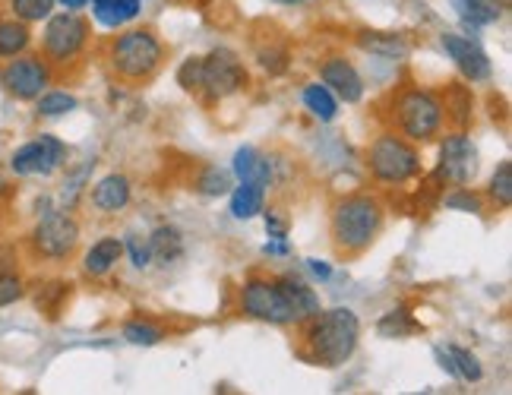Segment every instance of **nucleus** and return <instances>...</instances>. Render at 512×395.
<instances>
[{"label": "nucleus", "mask_w": 512, "mask_h": 395, "mask_svg": "<svg viewBox=\"0 0 512 395\" xmlns=\"http://www.w3.org/2000/svg\"><path fill=\"white\" fill-rule=\"evenodd\" d=\"M177 86H181L187 95L200 98V89H203V54H190L184 57L181 64H177Z\"/></svg>", "instance_id": "473e14b6"}, {"label": "nucleus", "mask_w": 512, "mask_h": 395, "mask_svg": "<svg viewBox=\"0 0 512 395\" xmlns=\"http://www.w3.org/2000/svg\"><path fill=\"white\" fill-rule=\"evenodd\" d=\"M67 158L70 149L64 140H57L54 133H35L10 155V171L16 177H51L67 165Z\"/></svg>", "instance_id": "f8f14e48"}, {"label": "nucleus", "mask_w": 512, "mask_h": 395, "mask_svg": "<svg viewBox=\"0 0 512 395\" xmlns=\"http://www.w3.org/2000/svg\"><path fill=\"white\" fill-rule=\"evenodd\" d=\"M54 7H57V0H10V13L29 26L45 23V19L54 13Z\"/></svg>", "instance_id": "f704fd0d"}, {"label": "nucleus", "mask_w": 512, "mask_h": 395, "mask_svg": "<svg viewBox=\"0 0 512 395\" xmlns=\"http://www.w3.org/2000/svg\"><path fill=\"white\" fill-rule=\"evenodd\" d=\"M165 61H168V48L152 26L117 29V35L105 48L108 73L124 86H149L162 73Z\"/></svg>", "instance_id": "7ed1b4c3"}, {"label": "nucleus", "mask_w": 512, "mask_h": 395, "mask_svg": "<svg viewBox=\"0 0 512 395\" xmlns=\"http://www.w3.org/2000/svg\"><path fill=\"white\" fill-rule=\"evenodd\" d=\"M424 326L415 320V313H411L408 307H392L380 316L377 323V332L383 335V339H408V335L421 332Z\"/></svg>", "instance_id": "a878e982"}, {"label": "nucleus", "mask_w": 512, "mask_h": 395, "mask_svg": "<svg viewBox=\"0 0 512 395\" xmlns=\"http://www.w3.org/2000/svg\"><path fill=\"white\" fill-rule=\"evenodd\" d=\"M320 83L339 98V102L345 105H361L364 102V95H367V83H364V76L361 70L354 67L351 57L345 54H326L320 67Z\"/></svg>", "instance_id": "4468645a"}, {"label": "nucleus", "mask_w": 512, "mask_h": 395, "mask_svg": "<svg viewBox=\"0 0 512 395\" xmlns=\"http://www.w3.org/2000/svg\"><path fill=\"white\" fill-rule=\"evenodd\" d=\"M54 70L38 51H23L16 57H7L0 67V89H4L13 102H35L45 89L54 86Z\"/></svg>", "instance_id": "9b49d317"}, {"label": "nucleus", "mask_w": 512, "mask_h": 395, "mask_svg": "<svg viewBox=\"0 0 512 395\" xmlns=\"http://www.w3.org/2000/svg\"><path fill=\"white\" fill-rule=\"evenodd\" d=\"M440 48L446 51V57L456 64L459 76L471 86H484L494 79V64H490L487 51L481 48L478 38L471 35H459V32H443L440 35Z\"/></svg>", "instance_id": "ddd939ff"}, {"label": "nucleus", "mask_w": 512, "mask_h": 395, "mask_svg": "<svg viewBox=\"0 0 512 395\" xmlns=\"http://www.w3.org/2000/svg\"><path fill=\"white\" fill-rule=\"evenodd\" d=\"M361 316L351 307L320 310L301 326V358L307 364L336 370L354 358L361 345Z\"/></svg>", "instance_id": "f03ea898"}, {"label": "nucleus", "mask_w": 512, "mask_h": 395, "mask_svg": "<svg viewBox=\"0 0 512 395\" xmlns=\"http://www.w3.org/2000/svg\"><path fill=\"white\" fill-rule=\"evenodd\" d=\"M269 4H279V7H310V4H320V0H269Z\"/></svg>", "instance_id": "37998d69"}, {"label": "nucleus", "mask_w": 512, "mask_h": 395, "mask_svg": "<svg viewBox=\"0 0 512 395\" xmlns=\"http://www.w3.org/2000/svg\"><path fill=\"white\" fill-rule=\"evenodd\" d=\"M279 279V288L285 294V304L291 310V320L294 326H304L310 316H317L323 310L320 304V294L313 291L304 279H298V275H291V272H282V275H275Z\"/></svg>", "instance_id": "dca6fc26"}, {"label": "nucleus", "mask_w": 512, "mask_h": 395, "mask_svg": "<svg viewBox=\"0 0 512 395\" xmlns=\"http://www.w3.org/2000/svg\"><path fill=\"white\" fill-rule=\"evenodd\" d=\"M80 108V98L67 89H45L35 98V114L38 117H67Z\"/></svg>", "instance_id": "cd10ccee"}, {"label": "nucleus", "mask_w": 512, "mask_h": 395, "mask_svg": "<svg viewBox=\"0 0 512 395\" xmlns=\"http://www.w3.org/2000/svg\"><path fill=\"white\" fill-rule=\"evenodd\" d=\"M89 48H92V23L80 10H61L45 19L38 54L51 64L54 73H64L76 64H83Z\"/></svg>", "instance_id": "423d86ee"}, {"label": "nucleus", "mask_w": 512, "mask_h": 395, "mask_svg": "<svg viewBox=\"0 0 512 395\" xmlns=\"http://www.w3.org/2000/svg\"><path fill=\"white\" fill-rule=\"evenodd\" d=\"M121 260H124V237L105 234L83 253V272L89 279H108Z\"/></svg>", "instance_id": "f3484780"}, {"label": "nucleus", "mask_w": 512, "mask_h": 395, "mask_svg": "<svg viewBox=\"0 0 512 395\" xmlns=\"http://www.w3.org/2000/svg\"><path fill=\"white\" fill-rule=\"evenodd\" d=\"M260 215H263V222H266V234H269V237H288L291 222L282 215V209L269 206V209H263Z\"/></svg>", "instance_id": "58836bf2"}, {"label": "nucleus", "mask_w": 512, "mask_h": 395, "mask_svg": "<svg viewBox=\"0 0 512 395\" xmlns=\"http://www.w3.org/2000/svg\"><path fill=\"white\" fill-rule=\"evenodd\" d=\"M80 237L83 228L70 209H51L42 212V219L29 231V250L45 263H67L80 250Z\"/></svg>", "instance_id": "0eeeda50"}, {"label": "nucleus", "mask_w": 512, "mask_h": 395, "mask_svg": "<svg viewBox=\"0 0 512 395\" xmlns=\"http://www.w3.org/2000/svg\"><path fill=\"white\" fill-rule=\"evenodd\" d=\"M92 165L95 162H86L83 168H76V171H67V177H64V190H61V209H70L73 212V206H76V200L83 196V190H86V181H89V171H92Z\"/></svg>", "instance_id": "e433bc0d"}, {"label": "nucleus", "mask_w": 512, "mask_h": 395, "mask_svg": "<svg viewBox=\"0 0 512 395\" xmlns=\"http://www.w3.org/2000/svg\"><path fill=\"white\" fill-rule=\"evenodd\" d=\"M238 310L256 323H269V326H294L291 310L285 304V294L279 288L275 275L253 272L241 282L238 288Z\"/></svg>", "instance_id": "9d476101"}, {"label": "nucleus", "mask_w": 512, "mask_h": 395, "mask_svg": "<svg viewBox=\"0 0 512 395\" xmlns=\"http://www.w3.org/2000/svg\"><path fill=\"white\" fill-rule=\"evenodd\" d=\"M386 228V203L370 190H351L329 209V244L339 260H358L380 241Z\"/></svg>", "instance_id": "f257e3e1"}, {"label": "nucleus", "mask_w": 512, "mask_h": 395, "mask_svg": "<svg viewBox=\"0 0 512 395\" xmlns=\"http://www.w3.org/2000/svg\"><path fill=\"white\" fill-rule=\"evenodd\" d=\"M449 361L456 367V380L462 383H481L484 380V367H481V358L475 351H468L462 345H449Z\"/></svg>", "instance_id": "7c9ffc66"}, {"label": "nucleus", "mask_w": 512, "mask_h": 395, "mask_svg": "<svg viewBox=\"0 0 512 395\" xmlns=\"http://www.w3.org/2000/svg\"><path fill=\"white\" fill-rule=\"evenodd\" d=\"M263 253H266V256H291L288 237H269V241L263 244Z\"/></svg>", "instance_id": "ea45409f"}, {"label": "nucleus", "mask_w": 512, "mask_h": 395, "mask_svg": "<svg viewBox=\"0 0 512 395\" xmlns=\"http://www.w3.org/2000/svg\"><path fill=\"white\" fill-rule=\"evenodd\" d=\"M449 7L456 10L462 26L471 32H481L487 26H497L503 19V4L500 0H449Z\"/></svg>", "instance_id": "412c9836"}, {"label": "nucleus", "mask_w": 512, "mask_h": 395, "mask_svg": "<svg viewBox=\"0 0 512 395\" xmlns=\"http://www.w3.org/2000/svg\"><path fill=\"white\" fill-rule=\"evenodd\" d=\"M500 4H503V7H506V4H509V0H500Z\"/></svg>", "instance_id": "c03bdc74"}, {"label": "nucleus", "mask_w": 512, "mask_h": 395, "mask_svg": "<svg viewBox=\"0 0 512 395\" xmlns=\"http://www.w3.org/2000/svg\"><path fill=\"white\" fill-rule=\"evenodd\" d=\"M389 124L415 146H427L433 140H440V133L449 127L443 95L427 86H402L399 92H392Z\"/></svg>", "instance_id": "20e7f679"}, {"label": "nucleus", "mask_w": 512, "mask_h": 395, "mask_svg": "<svg viewBox=\"0 0 512 395\" xmlns=\"http://www.w3.org/2000/svg\"><path fill=\"white\" fill-rule=\"evenodd\" d=\"M361 51L373 54V57H383V61H405L411 54V45L402 32H380V29H361L354 35Z\"/></svg>", "instance_id": "6ab92c4d"}, {"label": "nucleus", "mask_w": 512, "mask_h": 395, "mask_svg": "<svg viewBox=\"0 0 512 395\" xmlns=\"http://www.w3.org/2000/svg\"><path fill=\"white\" fill-rule=\"evenodd\" d=\"M86 196H89V203H92L95 212L117 215V212H124L133 203V181L124 171H111L105 177H98L95 184H89Z\"/></svg>", "instance_id": "2eb2a0df"}, {"label": "nucleus", "mask_w": 512, "mask_h": 395, "mask_svg": "<svg viewBox=\"0 0 512 395\" xmlns=\"http://www.w3.org/2000/svg\"><path fill=\"white\" fill-rule=\"evenodd\" d=\"M231 177H234V181L260 184L263 190L275 187L269 155H263L256 146H241L238 152L231 155Z\"/></svg>", "instance_id": "a211bd4d"}, {"label": "nucleus", "mask_w": 512, "mask_h": 395, "mask_svg": "<svg viewBox=\"0 0 512 395\" xmlns=\"http://www.w3.org/2000/svg\"><path fill=\"white\" fill-rule=\"evenodd\" d=\"M364 168L377 187H408L424 174V155L402 133L383 130L367 143Z\"/></svg>", "instance_id": "39448f33"}, {"label": "nucleus", "mask_w": 512, "mask_h": 395, "mask_svg": "<svg viewBox=\"0 0 512 395\" xmlns=\"http://www.w3.org/2000/svg\"><path fill=\"white\" fill-rule=\"evenodd\" d=\"M266 193L260 184H247V181H238L231 190H228V209L238 222H250L256 219L263 209H266Z\"/></svg>", "instance_id": "5701e85b"}, {"label": "nucleus", "mask_w": 512, "mask_h": 395, "mask_svg": "<svg viewBox=\"0 0 512 395\" xmlns=\"http://www.w3.org/2000/svg\"><path fill=\"white\" fill-rule=\"evenodd\" d=\"M301 102L307 108V114L313 117V121H320V124H332L339 117V98L332 95L320 79H313V83H304L301 89Z\"/></svg>", "instance_id": "b1692460"}, {"label": "nucleus", "mask_w": 512, "mask_h": 395, "mask_svg": "<svg viewBox=\"0 0 512 395\" xmlns=\"http://www.w3.org/2000/svg\"><path fill=\"white\" fill-rule=\"evenodd\" d=\"M487 200L494 203L497 209H503V212L512 206V162H509V158H503V162L494 168V174H490Z\"/></svg>", "instance_id": "c756f323"}, {"label": "nucleus", "mask_w": 512, "mask_h": 395, "mask_svg": "<svg viewBox=\"0 0 512 395\" xmlns=\"http://www.w3.org/2000/svg\"><path fill=\"white\" fill-rule=\"evenodd\" d=\"M124 256H130V266L133 269H149L152 266V250L149 241L140 234H127L124 237Z\"/></svg>", "instance_id": "4c0bfd02"}, {"label": "nucleus", "mask_w": 512, "mask_h": 395, "mask_svg": "<svg viewBox=\"0 0 512 395\" xmlns=\"http://www.w3.org/2000/svg\"><path fill=\"white\" fill-rule=\"evenodd\" d=\"M29 48H32V26L16 16L0 19V61L23 54Z\"/></svg>", "instance_id": "393cba45"}, {"label": "nucleus", "mask_w": 512, "mask_h": 395, "mask_svg": "<svg viewBox=\"0 0 512 395\" xmlns=\"http://www.w3.org/2000/svg\"><path fill=\"white\" fill-rule=\"evenodd\" d=\"M92 4V0H57V7H64V10H86Z\"/></svg>", "instance_id": "79ce46f5"}, {"label": "nucleus", "mask_w": 512, "mask_h": 395, "mask_svg": "<svg viewBox=\"0 0 512 395\" xmlns=\"http://www.w3.org/2000/svg\"><path fill=\"white\" fill-rule=\"evenodd\" d=\"M307 269L313 272V279H320V282H329L332 279V266L323 263V260H307Z\"/></svg>", "instance_id": "a19ab883"}, {"label": "nucleus", "mask_w": 512, "mask_h": 395, "mask_svg": "<svg viewBox=\"0 0 512 395\" xmlns=\"http://www.w3.org/2000/svg\"><path fill=\"white\" fill-rule=\"evenodd\" d=\"M250 86V70L244 64V57L234 48H212L203 54V89L200 98L206 105H222L228 98L247 92Z\"/></svg>", "instance_id": "6e6552de"}, {"label": "nucleus", "mask_w": 512, "mask_h": 395, "mask_svg": "<svg viewBox=\"0 0 512 395\" xmlns=\"http://www.w3.org/2000/svg\"><path fill=\"white\" fill-rule=\"evenodd\" d=\"M143 16V0H92V19L102 29H127Z\"/></svg>", "instance_id": "aec40b11"}, {"label": "nucleus", "mask_w": 512, "mask_h": 395, "mask_svg": "<svg viewBox=\"0 0 512 395\" xmlns=\"http://www.w3.org/2000/svg\"><path fill=\"white\" fill-rule=\"evenodd\" d=\"M29 294L26 279L16 269H0V307H13Z\"/></svg>", "instance_id": "c9c22d12"}, {"label": "nucleus", "mask_w": 512, "mask_h": 395, "mask_svg": "<svg viewBox=\"0 0 512 395\" xmlns=\"http://www.w3.org/2000/svg\"><path fill=\"white\" fill-rule=\"evenodd\" d=\"M231 187H234L231 174L222 171V168H215V165H203L200 174H196V181H193V190L203 193V196H225Z\"/></svg>", "instance_id": "2f4dec72"}, {"label": "nucleus", "mask_w": 512, "mask_h": 395, "mask_svg": "<svg viewBox=\"0 0 512 395\" xmlns=\"http://www.w3.org/2000/svg\"><path fill=\"white\" fill-rule=\"evenodd\" d=\"M253 61H256V67H260L266 76H285L291 70V51H288V45L269 42V45L256 48Z\"/></svg>", "instance_id": "c85d7f7f"}, {"label": "nucleus", "mask_w": 512, "mask_h": 395, "mask_svg": "<svg viewBox=\"0 0 512 395\" xmlns=\"http://www.w3.org/2000/svg\"><path fill=\"white\" fill-rule=\"evenodd\" d=\"M443 206L452 209V212L481 215L484 212V196L471 190V184H465V187H449V193L443 196Z\"/></svg>", "instance_id": "72a5a7b5"}, {"label": "nucleus", "mask_w": 512, "mask_h": 395, "mask_svg": "<svg viewBox=\"0 0 512 395\" xmlns=\"http://www.w3.org/2000/svg\"><path fill=\"white\" fill-rule=\"evenodd\" d=\"M146 241H149V250H152V263H159V266H171L177 260H184V253H187L184 231L177 225L152 228Z\"/></svg>", "instance_id": "4be33fe9"}, {"label": "nucleus", "mask_w": 512, "mask_h": 395, "mask_svg": "<svg viewBox=\"0 0 512 395\" xmlns=\"http://www.w3.org/2000/svg\"><path fill=\"white\" fill-rule=\"evenodd\" d=\"M478 171H481V155H478L475 140H471V133L465 127L443 130L440 133L437 168H433V177L440 181V187L475 184Z\"/></svg>", "instance_id": "1a4fd4ad"}, {"label": "nucleus", "mask_w": 512, "mask_h": 395, "mask_svg": "<svg viewBox=\"0 0 512 395\" xmlns=\"http://www.w3.org/2000/svg\"><path fill=\"white\" fill-rule=\"evenodd\" d=\"M121 335L130 345H136V348H152V345H162L168 339L165 326L146 320V316H133V320H127L121 326Z\"/></svg>", "instance_id": "bb28decb"}]
</instances>
